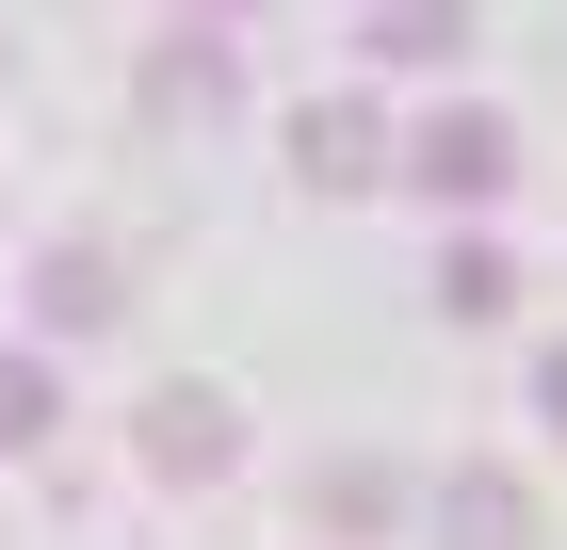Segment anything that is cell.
<instances>
[{"label": "cell", "mask_w": 567, "mask_h": 550, "mask_svg": "<svg viewBox=\"0 0 567 550\" xmlns=\"http://www.w3.org/2000/svg\"><path fill=\"white\" fill-rule=\"evenodd\" d=\"M437 550H535L519 469H454V486H437Z\"/></svg>", "instance_id": "277c9868"}, {"label": "cell", "mask_w": 567, "mask_h": 550, "mask_svg": "<svg viewBox=\"0 0 567 550\" xmlns=\"http://www.w3.org/2000/svg\"><path fill=\"white\" fill-rule=\"evenodd\" d=\"M227 82H244V65H227L212 33H178V49H163V97H178V114H227Z\"/></svg>", "instance_id": "30bf717a"}, {"label": "cell", "mask_w": 567, "mask_h": 550, "mask_svg": "<svg viewBox=\"0 0 567 550\" xmlns=\"http://www.w3.org/2000/svg\"><path fill=\"white\" fill-rule=\"evenodd\" d=\"M405 178H422L437 211H486V195H519V129L486 114V97H454V114L405 129Z\"/></svg>", "instance_id": "6da1fadb"}, {"label": "cell", "mask_w": 567, "mask_h": 550, "mask_svg": "<svg viewBox=\"0 0 567 550\" xmlns=\"http://www.w3.org/2000/svg\"><path fill=\"white\" fill-rule=\"evenodd\" d=\"M535 405H551V422H567V356H535Z\"/></svg>", "instance_id": "8fae6325"}, {"label": "cell", "mask_w": 567, "mask_h": 550, "mask_svg": "<svg viewBox=\"0 0 567 550\" xmlns=\"http://www.w3.org/2000/svg\"><path fill=\"white\" fill-rule=\"evenodd\" d=\"M437 308H454V324H503V308H519L503 243H454V259H437Z\"/></svg>", "instance_id": "52a82bcc"}, {"label": "cell", "mask_w": 567, "mask_h": 550, "mask_svg": "<svg viewBox=\"0 0 567 550\" xmlns=\"http://www.w3.org/2000/svg\"><path fill=\"white\" fill-rule=\"evenodd\" d=\"M471 49V0H373V65H454Z\"/></svg>", "instance_id": "8992f818"}, {"label": "cell", "mask_w": 567, "mask_h": 550, "mask_svg": "<svg viewBox=\"0 0 567 550\" xmlns=\"http://www.w3.org/2000/svg\"><path fill=\"white\" fill-rule=\"evenodd\" d=\"M33 324H49V340L114 324V259H97V243H49V259H33Z\"/></svg>", "instance_id": "5b68a950"}, {"label": "cell", "mask_w": 567, "mask_h": 550, "mask_svg": "<svg viewBox=\"0 0 567 550\" xmlns=\"http://www.w3.org/2000/svg\"><path fill=\"white\" fill-rule=\"evenodd\" d=\"M390 502H405V486H390V454H341L324 486H308V518H341V535H373Z\"/></svg>", "instance_id": "ba28073f"}, {"label": "cell", "mask_w": 567, "mask_h": 550, "mask_svg": "<svg viewBox=\"0 0 567 550\" xmlns=\"http://www.w3.org/2000/svg\"><path fill=\"white\" fill-rule=\"evenodd\" d=\"M373 163H390V114H373V97H308V114H292V178L373 195Z\"/></svg>", "instance_id": "3957f363"}, {"label": "cell", "mask_w": 567, "mask_h": 550, "mask_svg": "<svg viewBox=\"0 0 567 550\" xmlns=\"http://www.w3.org/2000/svg\"><path fill=\"white\" fill-rule=\"evenodd\" d=\"M49 422H65V388H49V356H0V454H33Z\"/></svg>", "instance_id": "9c48e42d"}, {"label": "cell", "mask_w": 567, "mask_h": 550, "mask_svg": "<svg viewBox=\"0 0 567 550\" xmlns=\"http://www.w3.org/2000/svg\"><path fill=\"white\" fill-rule=\"evenodd\" d=\"M227 454H244V405L227 388H146V469L163 486H212Z\"/></svg>", "instance_id": "7a4b0ae2"}]
</instances>
